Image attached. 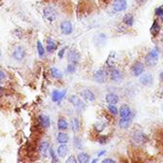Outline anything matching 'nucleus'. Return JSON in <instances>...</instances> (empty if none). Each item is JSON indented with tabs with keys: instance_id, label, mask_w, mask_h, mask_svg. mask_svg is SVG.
Masks as SVG:
<instances>
[{
	"instance_id": "obj_31",
	"label": "nucleus",
	"mask_w": 163,
	"mask_h": 163,
	"mask_svg": "<svg viewBox=\"0 0 163 163\" xmlns=\"http://www.w3.org/2000/svg\"><path fill=\"white\" fill-rule=\"evenodd\" d=\"M115 60H117V55L113 52L111 55H109V57L106 61V64L108 66V68H112V67H115L114 66V63H115Z\"/></svg>"
},
{
	"instance_id": "obj_21",
	"label": "nucleus",
	"mask_w": 163,
	"mask_h": 163,
	"mask_svg": "<svg viewBox=\"0 0 163 163\" xmlns=\"http://www.w3.org/2000/svg\"><path fill=\"white\" fill-rule=\"evenodd\" d=\"M56 141L59 144H67L70 141V136L65 132H60L57 133L56 135Z\"/></svg>"
},
{
	"instance_id": "obj_30",
	"label": "nucleus",
	"mask_w": 163,
	"mask_h": 163,
	"mask_svg": "<svg viewBox=\"0 0 163 163\" xmlns=\"http://www.w3.org/2000/svg\"><path fill=\"white\" fill-rule=\"evenodd\" d=\"M107 111L109 114L113 115V117H117L118 115V108L117 107V105H111L108 104L107 105Z\"/></svg>"
},
{
	"instance_id": "obj_8",
	"label": "nucleus",
	"mask_w": 163,
	"mask_h": 163,
	"mask_svg": "<svg viewBox=\"0 0 163 163\" xmlns=\"http://www.w3.org/2000/svg\"><path fill=\"white\" fill-rule=\"evenodd\" d=\"M67 59L69 63L75 65H78L81 60V55L80 52L76 49H70L67 52Z\"/></svg>"
},
{
	"instance_id": "obj_10",
	"label": "nucleus",
	"mask_w": 163,
	"mask_h": 163,
	"mask_svg": "<svg viewBox=\"0 0 163 163\" xmlns=\"http://www.w3.org/2000/svg\"><path fill=\"white\" fill-rule=\"evenodd\" d=\"M132 138L134 142L138 145H143L148 141V135L142 131H135L132 135Z\"/></svg>"
},
{
	"instance_id": "obj_6",
	"label": "nucleus",
	"mask_w": 163,
	"mask_h": 163,
	"mask_svg": "<svg viewBox=\"0 0 163 163\" xmlns=\"http://www.w3.org/2000/svg\"><path fill=\"white\" fill-rule=\"evenodd\" d=\"M43 15H44V18L48 21V22L52 23L58 17V13H57V10L54 7L48 6L43 9Z\"/></svg>"
},
{
	"instance_id": "obj_27",
	"label": "nucleus",
	"mask_w": 163,
	"mask_h": 163,
	"mask_svg": "<svg viewBox=\"0 0 163 163\" xmlns=\"http://www.w3.org/2000/svg\"><path fill=\"white\" fill-rule=\"evenodd\" d=\"M122 22L124 25L127 26V27H132L135 22L134 15L132 13H126L122 18Z\"/></svg>"
},
{
	"instance_id": "obj_13",
	"label": "nucleus",
	"mask_w": 163,
	"mask_h": 163,
	"mask_svg": "<svg viewBox=\"0 0 163 163\" xmlns=\"http://www.w3.org/2000/svg\"><path fill=\"white\" fill-rule=\"evenodd\" d=\"M73 31V27L71 21L63 20L60 23V31L64 35H70Z\"/></svg>"
},
{
	"instance_id": "obj_17",
	"label": "nucleus",
	"mask_w": 163,
	"mask_h": 163,
	"mask_svg": "<svg viewBox=\"0 0 163 163\" xmlns=\"http://www.w3.org/2000/svg\"><path fill=\"white\" fill-rule=\"evenodd\" d=\"M120 100V98L118 96L117 93H115L114 92H109L105 96V101L107 102V104L111 105H117Z\"/></svg>"
},
{
	"instance_id": "obj_19",
	"label": "nucleus",
	"mask_w": 163,
	"mask_h": 163,
	"mask_svg": "<svg viewBox=\"0 0 163 163\" xmlns=\"http://www.w3.org/2000/svg\"><path fill=\"white\" fill-rule=\"evenodd\" d=\"M38 123L43 129H48L51 126V119L48 115L40 114L38 117Z\"/></svg>"
},
{
	"instance_id": "obj_18",
	"label": "nucleus",
	"mask_w": 163,
	"mask_h": 163,
	"mask_svg": "<svg viewBox=\"0 0 163 163\" xmlns=\"http://www.w3.org/2000/svg\"><path fill=\"white\" fill-rule=\"evenodd\" d=\"M50 149H51V146L48 141H42L39 145V148H38L40 155L43 157L48 156V155L50 153Z\"/></svg>"
},
{
	"instance_id": "obj_1",
	"label": "nucleus",
	"mask_w": 163,
	"mask_h": 163,
	"mask_svg": "<svg viewBox=\"0 0 163 163\" xmlns=\"http://www.w3.org/2000/svg\"><path fill=\"white\" fill-rule=\"evenodd\" d=\"M159 55H160V51L159 47H154L153 49L150 50L149 52L145 55V65L150 68L155 67L159 60Z\"/></svg>"
},
{
	"instance_id": "obj_42",
	"label": "nucleus",
	"mask_w": 163,
	"mask_h": 163,
	"mask_svg": "<svg viewBox=\"0 0 163 163\" xmlns=\"http://www.w3.org/2000/svg\"><path fill=\"white\" fill-rule=\"evenodd\" d=\"M6 79V73H5L1 69H0V82L4 81Z\"/></svg>"
},
{
	"instance_id": "obj_11",
	"label": "nucleus",
	"mask_w": 163,
	"mask_h": 163,
	"mask_svg": "<svg viewBox=\"0 0 163 163\" xmlns=\"http://www.w3.org/2000/svg\"><path fill=\"white\" fill-rule=\"evenodd\" d=\"M138 81L144 87H152L154 85L155 78L151 73H144L142 76H139Z\"/></svg>"
},
{
	"instance_id": "obj_14",
	"label": "nucleus",
	"mask_w": 163,
	"mask_h": 163,
	"mask_svg": "<svg viewBox=\"0 0 163 163\" xmlns=\"http://www.w3.org/2000/svg\"><path fill=\"white\" fill-rule=\"evenodd\" d=\"M133 115L128 117H119L118 121H117V125L118 127L121 130H127L131 127V125L133 123Z\"/></svg>"
},
{
	"instance_id": "obj_40",
	"label": "nucleus",
	"mask_w": 163,
	"mask_h": 163,
	"mask_svg": "<svg viewBox=\"0 0 163 163\" xmlns=\"http://www.w3.org/2000/svg\"><path fill=\"white\" fill-rule=\"evenodd\" d=\"M66 47H64V48H62L59 52H58V57L60 59H62L63 57H64V55H65V52H66Z\"/></svg>"
},
{
	"instance_id": "obj_3",
	"label": "nucleus",
	"mask_w": 163,
	"mask_h": 163,
	"mask_svg": "<svg viewBox=\"0 0 163 163\" xmlns=\"http://www.w3.org/2000/svg\"><path fill=\"white\" fill-rule=\"evenodd\" d=\"M68 100H69L72 106L75 107L77 111L82 112L86 109V102L80 96H78L77 94H72V96H69Z\"/></svg>"
},
{
	"instance_id": "obj_48",
	"label": "nucleus",
	"mask_w": 163,
	"mask_h": 163,
	"mask_svg": "<svg viewBox=\"0 0 163 163\" xmlns=\"http://www.w3.org/2000/svg\"><path fill=\"white\" fill-rule=\"evenodd\" d=\"M161 108H162V111H163V103H162V107Z\"/></svg>"
},
{
	"instance_id": "obj_44",
	"label": "nucleus",
	"mask_w": 163,
	"mask_h": 163,
	"mask_svg": "<svg viewBox=\"0 0 163 163\" xmlns=\"http://www.w3.org/2000/svg\"><path fill=\"white\" fill-rule=\"evenodd\" d=\"M159 81L161 83H163V70L159 73Z\"/></svg>"
},
{
	"instance_id": "obj_24",
	"label": "nucleus",
	"mask_w": 163,
	"mask_h": 163,
	"mask_svg": "<svg viewBox=\"0 0 163 163\" xmlns=\"http://www.w3.org/2000/svg\"><path fill=\"white\" fill-rule=\"evenodd\" d=\"M57 49V43L52 39V38H48L46 40V51L52 54Z\"/></svg>"
},
{
	"instance_id": "obj_26",
	"label": "nucleus",
	"mask_w": 163,
	"mask_h": 163,
	"mask_svg": "<svg viewBox=\"0 0 163 163\" xmlns=\"http://www.w3.org/2000/svg\"><path fill=\"white\" fill-rule=\"evenodd\" d=\"M71 126H72L73 132L75 133V134L79 132L80 129H81V122H80L79 118H78V117H73L72 119V121H71Z\"/></svg>"
},
{
	"instance_id": "obj_37",
	"label": "nucleus",
	"mask_w": 163,
	"mask_h": 163,
	"mask_svg": "<svg viewBox=\"0 0 163 163\" xmlns=\"http://www.w3.org/2000/svg\"><path fill=\"white\" fill-rule=\"evenodd\" d=\"M50 155H51V157H52V163H57V162H58V156H57L56 152L52 148L50 149Z\"/></svg>"
},
{
	"instance_id": "obj_36",
	"label": "nucleus",
	"mask_w": 163,
	"mask_h": 163,
	"mask_svg": "<svg viewBox=\"0 0 163 163\" xmlns=\"http://www.w3.org/2000/svg\"><path fill=\"white\" fill-rule=\"evenodd\" d=\"M97 142L100 144V145H106L108 142H109V138H108V136L107 135H100L99 138H97Z\"/></svg>"
},
{
	"instance_id": "obj_9",
	"label": "nucleus",
	"mask_w": 163,
	"mask_h": 163,
	"mask_svg": "<svg viewBox=\"0 0 163 163\" xmlns=\"http://www.w3.org/2000/svg\"><path fill=\"white\" fill-rule=\"evenodd\" d=\"M80 97L83 99L85 102L88 103H93L96 100V96L91 89L85 88L80 91Z\"/></svg>"
},
{
	"instance_id": "obj_16",
	"label": "nucleus",
	"mask_w": 163,
	"mask_h": 163,
	"mask_svg": "<svg viewBox=\"0 0 163 163\" xmlns=\"http://www.w3.org/2000/svg\"><path fill=\"white\" fill-rule=\"evenodd\" d=\"M66 91H59V90H54L52 93V100L55 103H60L66 96Z\"/></svg>"
},
{
	"instance_id": "obj_28",
	"label": "nucleus",
	"mask_w": 163,
	"mask_h": 163,
	"mask_svg": "<svg viewBox=\"0 0 163 163\" xmlns=\"http://www.w3.org/2000/svg\"><path fill=\"white\" fill-rule=\"evenodd\" d=\"M50 72H51L52 76L54 77V78H55V79H61V78L63 77V73H62V72L58 69V68L52 67V68H51Z\"/></svg>"
},
{
	"instance_id": "obj_32",
	"label": "nucleus",
	"mask_w": 163,
	"mask_h": 163,
	"mask_svg": "<svg viewBox=\"0 0 163 163\" xmlns=\"http://www.w3.org/2000/svg\"><path fill=\"white\" fill-rule=\"evenodd\" d=\"M94 40L99 41L97 43V45H104L107 41V35L105 34H99L94 36Z\"/></svg>"
},
{
	"instance_id": "obj_33",
	"label": "nucleus",
	"mask_w": 163,
	"mask_h": 163,
	"mask_svg": "<svg viewBox=\"0 0 163 163\" xmlns=\"http://www.w3.org/2000/svg\"><path fill=\"white\" fill-rule=\"evenodd\" d=\"M73 146H75L76 149H78V150L83 149V142H82V140L79 136H75V138H73Z\"/></svg>"
},
{
	"instance_id": "obj_46",
	"label": "nucleus",
	"mask_w": 163,
	"mask_h": 163,
	"mask_svg": "<svg viewBox=\"0 0 163 163\" xmlns=\"http://www.w3.org/2000/svg\"><path fill=\"white\" fill-rule=\"evenodd\" d=\"M97 162H98V159H93L91 161V163H97Z\"/></svg>"
},
{
	"instance_id": "obj_35",
	"label": "nucleus",
	"mask_w": 163,
	"mask_h": 163,
	"mask_svg": "<svg viewBox=\"0 0 163 163\" xmlns=\"http://www.w3.org/2000/svg\"><path fill=\"white\" fill-rule=\"evenodd\" d=\"M66 72L68 73H70V75H73V73H75L76 72V65L72 64V63H69V64L67 65Z\"/></svg>"
},
{
	"instance_id": "obj_43",
	"label": "nucleus",
	"mask_w": 163,
	"mask_h": 163,
	"mask_svg": "<svg viewBox=\"0 0 163 163\" xmlns=\"http://www.w3.org/2000/svg\"><path fill=\"white\" fill-rule=\"evenodd\" d=\"M105 154H106V150H101V151L97 154V156H98V157H101V156H104Z\"/></svg>"
},
{
	"instance_id": "obj_45",
	"label": "nucleus",
	"mask_w": 163,
	"mask_h": 163,
	"mask_svg": "<svg viewBox=\"0 0 163 163\" xmlns=\"http://www.w3.org/2000/svg\"><path fill=\"white\" fill-rule=\"evenodd\" d=\"M3 93H4V88L0 85V96H1V94H3Z\"/></svg>"
},
{
	"instance_id": "obj_34",
	"label": "nucleus",
	"mask_w": 163,
	"mask_h": 163,
	"mask_svg": "<svg viewBox=\"0 0 163 163\" xmlns=\"http://www.w3.org/2000/svg\"><path fill=\"white\" fill-rule=\"evenodd\" d=\"M36 50H37V54L40 57H43L45 55V48L40 40H37L36 42Z\"/></svg>"
},
{
	"instance_id": "obj_2",
	"label": "nucleus",
	"mask_w": 163,
	"mask_h": 163,
	"mask_svg": "<svg viewBox=\"0 0 163 163\" xmlns=\"http://www.w3.org/2000/svg\"><path fill=\"white\" fill-rule=\"evenodd\" d=\"M108 77L114 83H120L123 81V73L117 67L108 68Z\"/></svg>"
},
{
	"instance_id": "obj_5",
	"label": "nucleus",
	"mask_w": 163,
	"mask_h": 163,
	"mask_svg": "<svg viewBox=\"0 0 163 163\" xmlns=\"http://www.w3.org/2000/svg\"><path fill=\"white\" fill-rule=\"evenodd\" d=\"M108 72H106L102 68L96 70L93 73V79L94 82L98 84H105L108 80Z\"/></svg>"
},
{
	"instance_id": "obj_39",
	"label": "nucleus",
	"mask_w": 163,
	"mask_h": 163,
	"mask_svg": "<svg viewBox=\"0 0 163 163\" xmlns=\"http://www.w3.org/2000/svg\"><path fill=\"white\" fill-rule=\"evenodd\" d=\"M65 163H78V162H77L76 157L75 156H73V155H72V156H70L66 159Z\"/></svg>"
},
{
	"instance_id": "obj_15",
	"label": "nucleus",
	"mask_w": 163,
	"mask_h": 163,
	"mask_svg": "<svg viewBox=\"0 0 163 163\" xmlns=\"http://www.w3.org/2000/svg\"><path fill=\"white\" fill-rule=\"evenodd\" d=\"M118 115L119 117H128L132 114V108L127 103H123L118 108Z\"/></svg>"
},
{
	"instance_id": "obj_7",
	"label": "nucleus",
	"mask_w": 163,
	"mask_h": 163,
	"mask_svg": "<svg viewBox=\"0 0 163 163\" xmlns=\"http://www.w3.org/2000/svg\"><path fill=\"white\" fill-rule=\"evenodd\" d=\"M27 55V52H26L25 48L21 45H17L15 46L13 52H12V56L14 60L16 61H22L24 60V58Z\"/></svg>"
},
{
	"instance_id": "obj_47",
	"label": "nucleus",
	"mask_w": 163,
	"mask_h": 163,
	"mask_svg": "<svg viewBox=\"0 0 163 163\" xmlns=\"http://www.w3.org/2000/svg\"><path fill=\"white\" fill-rule=\"evenodd\" d=\"M0 57H1V50H0Z\"/></svg>"
},
{
	"instance_id": "obj_23",
	"label": "nucleus",
	"mask_w": 163,
	"mask_h": 163,
	"mask_svg": "<svg viewBox=\"0 0 163 163\" xmlns=\"http://www.w3.org/2000/svg\"><path fill=\"white\" fill-rule=\"evenodd\" d=\"M68 153H69V147H68L67 144H59V146L57 147L56 149V154L58 156V157H65Z\"/></svg>"
},
{
	"instance_id": "obj_41",
	"label": "nucleus",
	"mask_w": 163,
	"mask_h": 163,
	"mask_svg": "<svg viewBox=\"0 0 163 163\" xmlns=\"http://www.w3.org/2000/svg\"><path fill=\"white\" fill-rule=\"evenodd\" d=\"M101 163H117L114 159H111V157H106V159H102Z\"/></svg>"
},
{
	"instance_id": "obj_22",
	"label": "nucleus",
	"mask_w": 163,
	"mask_h": 163,
	"mask_svg": "<svg viewBox=\"0 0 163 163\" xmlns=\"http://www.w3.org/2000/svg\"><path fill=\"white\" fill-rule=\"evenodd\" d=\"M160 30H161V27H160L159 21L157 19H156L153 22V24H152L151 28H150V33H151L152 35L154 36V37H156V36H157L159 34Z\"/></svg>"
},
{
	"instance_id": "obj_25",
	"label": "nucleus",
	"mask_w": 163,
	"mask_h": 163,
	"mask_svg": "<svg viewBox=\"0 0 163 163\" xmlns=\"http://www.w3.org/2000/svg\"><path fill=\"white\" fill-rule=\"evenodd\" d=\"M76 159L78 163H90L91 156L89 154L85 153V152H79V153L77 154Z\"/></svg>"
},
{
	"instance_id": "obj_4",
	"label": "nucleus",
	"mask_w": 163,
	"mask_h": 163,
	"mask_svg": "<svg viewBox=\"0 0 163 163\" xmlns=\"http://www.w3.org/2000/svg\"><path fill=\"white\" fill-rule=\"evenodd\" d=\"M146 65L143 62H141L139 60H136L133 63L132 67H131V73L135 77H139L145 73Z\"/></svg>"
},
{
	"instance_id": "obj_20",
	"label": "nucleus",
	"mask_w": 163,
	"mask_h": 163,
	"mask_svg": "<svg viewBox=\"0 0 163 163\" xmlns=\"http://www.w3.org/2000/svg\"><path fill=\"white\" fill-rule=\"evenodd\" d=\"M69 122L67 121V119L63 117H59L57 119V128L60 132H65L69 129Z\"/></svg>"
},
{
	"instance_id": "obj_38",
	"label": "nucleus",
	"mask_w": 163,
	"mask_h": 163,
	"mask_svg": "<svg viewBox=\"0 0 163 163\" xmlns=\"http://www.w3.org/2000/svg\"><path fill=\"white\" fill-rule=\"evenodd\" d=\"M155 14H156V16L159 17V18H161L163 20V5H161V6L156 8V10H155Z\"/></svg>"
},
{
	"instance_id": "obj_29",
	"label": "nucleus",
	"mask_w": 163,
	"mask_h": 163,
	"mask_svg": "<svg viewBox=\"0 0 163 163\" xmlns=\"http://www.w3.org/2000/svg\"><path fill=\"white\" fill-rule=\"evenodd\" d=\"M106 127H107V123L104 121H98L96 124H93V129L96 133H102L106 129Z\"/></svg>"
},
{
	"instance_id": "obj_12",
	"label": "nucleus",
	"mask_w": 163,
	"mask_h": 163,
	"mask_svg": "<svg viewBox=\"0 0 163 163\" xmlns=\"http://www.w3.org/2000/svg\"><path fill=\"white\" fill-rule=\"evenodd\" d=\"M127 0H114L113 2V10L115 13H122L127 9Z\"/></svg>"
}]
</instances>
